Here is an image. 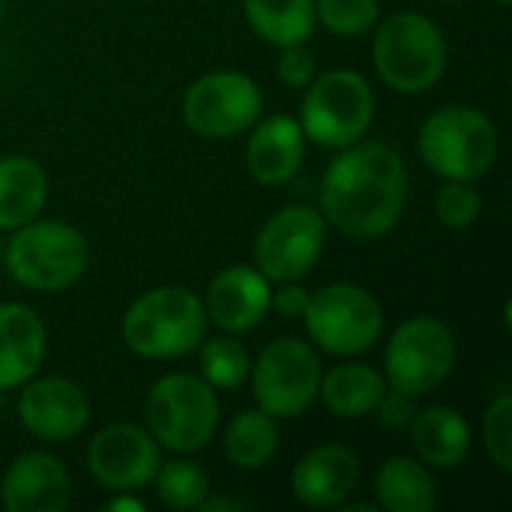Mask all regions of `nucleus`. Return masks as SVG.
Instances as JSON below:
<instances>
[{
  "label": "nucleus",
  "instance_id": "16",
  "mask_svg": "<svg viewBox=\"0 0 512 512\" xmlns=\"http://www.w3.org/2000/svg\"><path fill=\"white\" fill-rule=\"evenodd\" d=\"M69 501V471L45 450L21 453L0 480V504L9 512H63Z\"/></svg>",
  "mask_w": 512,
  "mask_h": 512
},
{
  "label": "nucleus",
  "instance_id": "23",
  "mask_svg": "<svg viewBox=\"0 0 512 512\" xmlns=\"http://www.w3.org/2000/svg\"><path fill=\"white\" fill-rule=\"evenodd\" d=\"M48 198V177L30 156L0 159V231L33 222Z\"/></svg>",
  "mask_w": 512,
  "mask_h": 512
},
{
  "label": "nucleus",
  "instance_id": "1",
  "mask_svg": "<svg viewBox=\"0 0 512 512\" xmlns=\"http://www.w3.org/2000/svg\"><path fill=\"white\" fill-rule=\"evenodd\" d=\"M321 216L351 240L390 234L408 204V168L396 147L360 138L327 165L318 189Z\"/></svg>",
  "mask_w": 512,
  "mask_h": 512
},
{
  "label": "nucleus",
  "instance_id": "39",
  "mask_svg": "<svg viewBox=\"0 0 512 512\" xmlns=\"http://www.w3.org/2000/svg\"><path fill=\"white\" fill-rule=\"evenodd\" d=\"M0 21H3V0H0Z\"/></svg>",
  "mask_w": 512,
  "mask_h": 512
},
{
  "label": "nucleus",
  "instance_id": "7",
  "mask_svg": "<svg viewBox=\"0 0 512 512\" xmlns=\"http://www.w3.org/2000/svg\"><path fill=\"white\" fill-rule=\"evenodd\" d=\"M375 120V93L357 69H330L315 75L300 108L306 141L342 150L366 138Z\"/></svg>",
  "mask_w": 512,
  "mask_h": 512
},
{
  "label": "nucleus",
  "instance_id": "9",
  "mask_svg": "<svg viewBox=\"0 0 512 512\" xmlns=\"http://www.w3.org/2000/svg\"><path fill=\"white\" fill-rule=\"evenodd\" d=\"M459 345L447 321L435 315H414L402 321L384 351V378L390 387L426 396L438 390L456 369Z\"/></svg>",
  "mask_w": 512,
  "mask_h": 512
},
{
  "label": "nucleus",
  "instance_id": "8",
  "mask_svg": "<svg viewBox=\"0 0 512 512\" xmlns=\"http://www.w3.org/2000/svg\"><path fill=\"white\" fill-rule=\"evenodd\" d=\"M303 324L312 345L324 354L360 357L378 345L384 333V309L372 291L336 282L309 294Z\"/></svg>",
  "mask_w": 512,
  "mask_h": 512
},
{
  "label": "nucleus",
  "instance_id": "13",
  "mask_svg": "<svg viewBox=\"0 0 512 512\" xmlns=\"http://www.w3.org/2000/svg\"><path fill=\"white\" fill-rule=\"evenodd\" d=\"M162 465V447L135 423H111L87 447L90 477L111 492H138L153 483Z\"/></svg>",
  "mask_w": 512,
  "mask_h": 512
},
{
  "label": "nucleus",
  "instance_id": "3",
  "mask_svg": "<svg viewBox=\"0 0 512 512\" xmlns=\"http://www.w3.org/2000/svg\"><path fill=\"white\" fill-rule=\"evenodd\" d=\"M372 30V60L387 87L417 96L444 78L450 51L444 30L429 15L393 12Z\"/></svg>",
  "mask_w": 512,
  "mask_h": 512
},
{
  "label": "nucleus",
  "instance_id": "12",
  "mask_svg": "<svg viewBox=\"0 0 512 512\" xmlns=\"http://www.w3.org/2000/svg\"><path fill=\"white\" fill-rule=\"evenodd\" d=\"M327 240V222L321 210L294 204L273 213L255 240V267L270 282H300L315 270Z\"/></svg>",
  "mask_w": 512,
  "mask_h": 512
},
{
  "label": "nucleus",
  "instance_id": "18",
  "mask_svg": "<svg viewBox=\"0 0 512 512\" xmlns=\"http://www.w3.org/2000/svg\"><path fill=\"white\" fill-rule=\"evenodd\" d=\"M306 159V135L300 120L288 114H273L252 126L246 144V168L261 186L291 183Z\"/></svg>",
  "mask_w": 512,
  "mask_h": 512
},
{
  "label": "nucleus",
  "instance_id": "27",
  "mask_svg": "<svg viewBox=\"0 0 512 512\" xmlns=\"http://www.w3.org/2000/svg\"><path fill=\"white\" fill-rule=\"evenodd\" d=\"M249 372H252V357L246 345L231 333L210 339L201 348V378L213 390H240L249 381Z\"/></svg>",
  "mask_w": 512,
  "mask_h": 512
},
{
  "label": "nucleus",
  "instance_id": "35",
  "mask_svg": "<svg viewBox=\"0 0 512 512\" xmlns=\"http://www.w3.org/2000/svg\"><path fill=\"white\" fill-rule=\"evenodd\" d=\"M246 504L240 501H228V498H204L198 510H243Z\"/></svg>",
  "mask_w": 512,
  "mask_h": 512
},
{
  "label": "nucleus",
  "instance_id": "30",
  "mask_svg": "<svg viewBox=\"0 0 512 512\" xmlns=\"http://www.w3.org/2000/svg\"><path fill=\"white\" fill-rule=\"evenodd\" d=\"M483 447L501 474L512 471V396L498 393L483 417Z\"/></svg>",
  "mask_w": 512,
  "mask_h": 512
},
{
  "label": "nucleus",
  "instance_id": "15",
  "mask_svg": "<svg viewBox=\"0 0 512 512\" xmlns=\"http://www.w3.org/2000/svg\"><path fill=\"white\" fill-rule=\"evenodd\" d=\"M270 285L273 282L258 267L249 264L225 267L210 282L207 297L201 300L207 321H213L222 333L231 336L255 330L270 312V294H273Z\"/></svg>",
  "mask_w": 512,
  "mask_h": 512
},
{
  "label": "nucleus",
  "instance_id": "22",
  "mask_svg": "<svg viewBox=\"0 0 512 512\" xmlns=\"http://www.w3.org/2000/svg\"><path fill=\"white\" fill-rule=\"evenodd\" d=\"M378 507L387 512H432L438 507V483L426 462L411 456L387 459L375 474Z\"/></svg>",
  "mask_w": 512,
  "mask_h": 512
},
{
  "label": "nucleus",
  "instance_id": "10",
  "mask_svg": "<svg viewBox=\"0 0 512 512\" xmlns=\"http://www.w3.org/2000/svg\"><path fill=\"white\" fill-rule=\"evenodd\" d=\"M321 357L315 345L282 336L270 342L252 363V393L261 411L276 420H294L318 402L321 387Z\"/></svg>",
  "mask_w": 512,
  "mask_h": 512
},
{
  "label": "nucleus",
  "instance_id": "21",
  "mask_svg": "<svg viewBox=\"0 0 512 512\" xmlns=\"http://www.w3.org/2000/svg\"><path fill=\"white\" fill-rule=\"evenodd\" d=\"M387 378L366 363H342L321 375L318 399L339 420H363L375 414L387 393Z\"/></svg>",
  "mask_w": 512,
  "mask_h": 512
},
{
  "label": "nucleus",
  "instance_id": "32",
  "mask_svg": "<svg viewBox=\"0 0 512 512\" xmlns=\"http://www.w3.org/2000/svg\"><path fill=\"white\" fill-rule=\"evenodd\" d=\"M414 402H417V396L402 393V390H396V387H387L381 405L375 408L378 423H381L384 429H393V432L408 429L411 420H414V414H417V405H414Z\"/></svg>",
  "mask_w": 512,
  "mask_h": 512
},
{
  "label": "nucleus",
  "instance_id": "26",
  "mask_svg": "<svg viewBox=\"0 0 512 512\" xmlns=\"http://www.w3.org/2000/svg\"><path fill=\"white\" fill-rule=\"evenodd\" d=\"M156 495L159 501L168 507V510H198L201 501L210 495V480L207 474L201 471L198 462L192 459H171V462H162L156 477Z\"/></svg>",
  "mask_w": 512,
  "mask_h": 512
},
{
  "label": "nucleus",
  "instance_id": "33",
  "mask_svg": "<svg viewBox=\"0 0 512 512\" xmlns=\"http://www.w3.org/2000/svg\"><path fill=\"white\" fill-rule=\"evenodd\" d=\"M309 306V291L300 282H279V288L270 294V309H276L282 318H303Z\"/></svg>",
  "mask_w": 512,
  "mask_h": 512
},
{
  "label": "nucleus",
  "instance_id": "4",
  "mask_svg": "<svg viewBox=\"0 0 512 512\" xmlns=\"http://www.w3.org/2000/svg\"><path fill=\"white\" fill-rule=\"evenodd\" d=\"M3 264L9 276L42 294H57L72 288L90 264L87 237L60 219H33L12 231L3 246Z\"/></svg>",
  "mask_w": 512,
  "mask_h": 512
},
{
  "label": "nucleus",
  "instance_id": "25",
  "mask_svg": "<svg viewBox=\"0 0 512 512\" xmlns=\"http://www.w3.org/2000/svg\"><path fill=\"white\" fill-rule=\"evenodd\" d=\"M225 459L240 471H261L279 453V420L261 408L240 411L225 426Z\"/></svg>",
  "mask_w": 512,
  "mask_h": 512
},
{
  "label": "nucleus",
  "instance_id": "2",
  "mask_svg": "<svg viewBox=\"0 0 512 512\" xmlns=\"http://www.w3.org/2000/svg\"><path fill=\"white\" fill-rule=\"evenodd\" d=\"M120 333L129 351L144 360H177L198 351L207 333V312L189 288L162 285L135 297Z\"/></svg>",
  "mask_w": 512,
  "mask_h": 512
},
{
  "label": "nucleus",
  "instance_id": "19",
  "mask_svg": "<svg viewBox=\"0 0 512 512\" xmlns=\"http://www.w3.org/2000/svg\"><path fill=\"white\" fill-rule=\"evenodd\" d=\"M48 348V333L39 315L24 303H0V390L27 384Z\"/></svg>",
  "mask_w": 512,
  "mask_h": 512
},
{
  "label": "nucleus",
  "instance_id": "29",
  "mask_svg": "<svg viewBox=\"0 0 512 512\" xmlns=\"http://www.w3.org/2000/svg\"><path fill=\"white\" fill-rule=\"evenodd\" d=\"M435 216L447 231H468L483 216V195L468 180H447L435 195Z\"/></svg>",
  "mask_w": 512,
  "mask_h": 512
},
{
  "label": "nucleus",
  "instance_id": "31",
  "mask_svg": "<svg viewBox=\"0 0 512 512\" xmlns=\"http://www.w3.org/2000/svg\"><path fill=\"white\" fill-rule=\"evenodd\" d=\"M276 75L285 87H294V90L312 84V78L318 75V63H315V54L306 48V42L282 48V57L276 63Z\"/></svg>",
  "mask_w": 512,
  "mask_h": 512
},
{
  "label": "nucleus",
  "instance_id": "37",
  "mask_svg": "<svg viewBox=\"0 0 512 512\" xmlns=\"http://www.w3.org/2000/svg\"><path fill=\"white\" fill-rule=\"evenodd\" d=\"M3 408H6V399H3V390H0V414H3Z\"/></svg>",
  "mask_w": 512,
  "mask_h": 512
},
{
  "label": "nucleus",
  "instance_id": "24",
  "mask_svg": "<svg viewBox=\"0 0 512 512\" xmlns=\"http://www.w3.org/2000/svg\"><path fill=\"white\" fill-rule=\"evenodd\" d=\"M249 27L270 45H303L318 24L315 0H243Z\"/></svg>",
  "mask_w": 512,
  "mask_h": 512
},
{
  "label": "nucleus",
  "instance_id": "38",
  "mask_svg": "<svg viewBox=\"0 0 512 512\" xmlns=\"http://www.w3.org/2000/svg\"><path fill=\"white\" fill-rule=\"evenodd\" d=\"M495 3H501V6H510L512 0H495Z\"/></svg>",
  "mask_w": 512,
  "mask_h": 512
},
{
  "label": "nucleus",
  "instance_id": "34",
  "mask_svg": "<svg viewBox=\"0 0 512 512\" xmlns=\"http://www.w3.org/2000/svg\"><path fill=\"white\" fill-rule=\"evenodd\" d=\"M117 498L105 501V510L111 512H144V501L132 498V492H114Z\"/></svg>",
  "mask_w": 512,
  "mask_h": 512
},
{
  "label": "nucleus",
  "instance_id": "14",
  "mask_svg": "<svg viewBox=\"0 0 512 512\" xmlns=\"http://www.w3.org/2000/svg\"><path fill=\"white\" fill-rule=\"evenodd\" d=\"M18 420L21 426L45 441V444H63L78 438L90 423V399L87 393L69 381V378H30L18 387Z\"/></svg>",
  "mask_w": 512,
  "mask_h": 512
},
{
  "label": "nucleus",
  "instance_id": "36",
  "mask_svg": "<svg viewBox=\"0 0 512 512\" xmlns=\"http://www.w3.org/2000/svg\"><path fill=\"white\" fill-rule=\"evenodd\" d=\"M3 246H6V243H3V231H0V264H3Z\"/></svg>",
  "mask_w": 512,
  "mask_h": 512
},
{
  "label": "nucleus",
  "instance_id": "40",
  "mask_svg": "<svg viewBox=\"0 0 512 512\" xmlns=\"http://www.w3.org/2000/svg\"><path fill=\"white\" fill-rule=\"evenodd\" d=\"M447 3H459V0H447Z\"/></svg>",
  "mask_w": 512,
  "mask_h": 512
},
{
  "label": "nucleus",
  "instance_id": "6",
  "mask_svg": "<svg viewBox=\"0 0 512 512\" xmlns=\"http://www.w3.org/2000/svg\"><path fill=\"white\" fill-rule=\"evenodd\" d=\"M219 396L216 390L192 372H171L159 378L144 402L147 432L162 450L177 456H192L219 432Z\"/></svg>",
  "mask_w": 512,
  "mask_h": 512
},
{
  "label": "nucleus",
  "instance_id": "17",
  "mask_svg": "<svg viewBox=\"0 0 512 512\" xmlns=\"http://www.w3.org/2000/svg\"><path fill=\"white\" fill-rule=\"evenodd\" d=\"M360 483V459L345 444H321L309 450L291 471L294 498L312 510H333L348 501Z\"/></svg>",
  "mask_w": 512,
  "mask_h": 512
},
{
  "label": "nucleus",
  "instance_id": "28",
  "mask_svg": "<svg viewBox=\"0 0 512 512\" xmlns=\"http://www.w3.org/2000/svg\"><path fill=\"white\" fill-rule=\"evenodd\" d=\"M315 15L330 33L354 39V36L369 33L378 24L381 3L378 0H315Z\"/></svg>",
  "mask_w": 512,
  "mask_h": 512
},
{
  "label": "nucleus",
  "instance_id": "11",
  "mask_svg": "<svg viewBox=\"0 0 512 512\" xmlns=\"http://www.w3.org/2000/svg\"><path fill=\"white\" fill-rule=\"evenodd\" d=\"M264 96L252 75L237 69L207 72L186 90L183 117L201 138H234L252 129L261 117Z\"/></svg>",
  "mask_w": 512,
  "mask_h": 512
},
{
  "label": "nucleus",
  "instance_id": "5",
  "mask_svg": "<svg viewBox=\"0 0 512 512\" xmlns=\"http://www.w3.org/2000/svg\"><path fill=\"white\" fill-rule=\"evenodd\" d=\"M498 129L489 114L471 105L432 111L417 135L423 162L444 180H480L498 162Z\"/></svg>",
  "mask_w": 512,
  "mask_h": 512
},
{
  "label": "nucleus",
  "instance_id": "20",
  "mask_svg": "<svg viewBox=\"0 0 512 512\" xmlns=\"http://www.w3.org/2000/svg\"><path fill=\"white\" fill-rule=\"evenodd\" d=\"M411 444L417 459L438 471H456L465 465L474 447V435L468 420L450 405H432L414 414L411 420Z\"/></svg>",
  "mask_w": 512,
  "mask_h": 512
}]
</instances>
